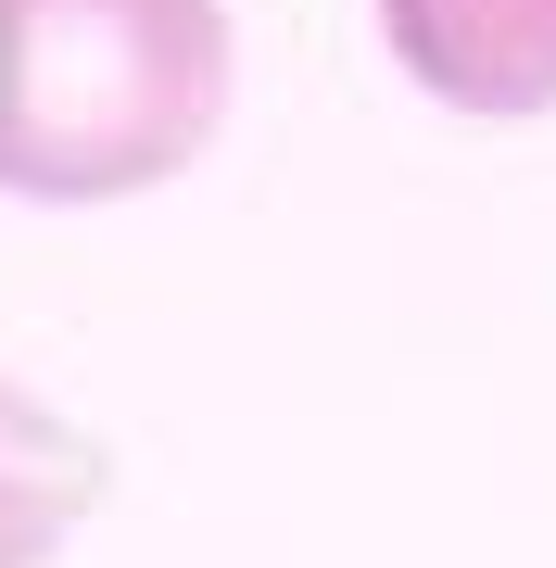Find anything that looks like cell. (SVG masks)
<instances>
[{
  "label": "cell",
  "mask_w": 556,
  "mask_h": 568,
  "mask_svg": "<svg viewBox=\"0 0 556 568\" xmlns=\"http://www.w3.org/2000/svg\"><path fill=\"white\" fill-rule=\"evenodd\" d=\"M380 39L468 126L556 114V0H380Z\"/></svg>",
  "instance_id": "2"
},
{
  "label": "cell",
  "mask_w": 556,
  "mask_h": 568,
  "mask_svg": "<svg viewBox=\"0 0 556 568\" xmlns=\"http://www.w3.org/2000/svg\"><path fill=\"white\" fill-rule=\"evenodd\" d=\"M102 493H114V455L89 443L51 392H26L13 366H0V568H51L89 518H102Z\"/></svg>",
  "instance_id": "3"
},
{
  "label": "cell",
  "mask_w": 556,
  "mask_h": 568,
  "mask_svg": "<svg viewBox=\"0 0 556 568\" xmlns=\"http://www.w3.org/2000/svg\"><path fill=\"white\" fill-rule=\"evenodd\" d=\"M228 89V0H0V190L140 203L215 152Z\"/></svg>",
  "instance_id": "1"
}]
</instances>
